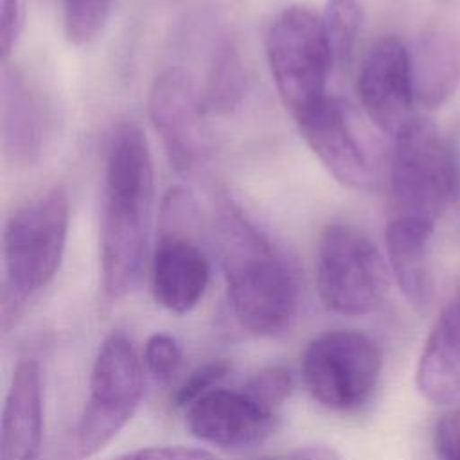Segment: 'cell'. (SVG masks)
I'll return each mask as SVG.
<instances>
[{
    "instance_id": "11",
    "label": "cell",
    "mask_w": 460,
    "mask_h": 460,
    "mask_svg": "<svg viewBox=\"0 0 460 460\" xmlns=\"http://www.w3.org/2000/svg\"><path fill=\"white\" fill-rule=\"evenodd\" d=\"M358 93L368 119L386 135L395 137L415 119L411 59L399 38H379L368 49L358 74Z\"/></svg>"
},
{
    "instance_id": "10",
    "label": "cell",
    "mask_w": 460,
    "mask_h": 460,
    "mask_svg": "<svg viewBox=\"0 0 460 460\" xmlns=\"http://www.w3.org/2000/svg\"><path fill=\"white\" fill-rule=\"evenodd\" d=\"M295 122L305 144L336 181L358 192L377 187L376 162L340 101L327 95L296 115Z\"/></svg>"
},
{
    "instance_id": "26",
    "label": "cell",
    "mask_w": 460,
    "mask_h": 460,
    "mask_svg": "<svg viewBox=\"0 0 460 460\" xmlns=\"http://www.w3.org/2000/svg\"><path fill=\"white\" fill-rule=\"evenodd\" d=\"M27 0H0V45L2 59H7L20 32L25 18Z\"/></svg>"
},
{
    "instance_id": "19",
    "label": "cell",
    "mask_w": 460,
    "mask_h": 460,
    "mask_svg": "<svg viewBox=\"0 0 460 460\" xmlns=\"http://www.w3.org/2000/svg\"><path fill=\"white\" fill-rule=\"evenodd\" d=\"M243 59L237 47L230 40H221L210 58L201 101L207 110L228 113L234 110L246 84Z\"/></svg>"
},
{
    "instance_id": "27",
    "label": "cell",
    "mask_w": 460,
    "mask_h": 460,
    "mask_svg": "<svg viewBox=\"0 0 460 460\" xmlns=\"http://www.w3.org/2000/svg\"><path fill=\"white\" fill-rule=\"evenodd\" d=\"M435 447L442 460H460V408L444 413L437 420Z\"/></svg>"
},
{
    "instance_id": "12",
    "label": "cell",
    "mask_w": 460,
    "mask_h": 460,
    "mask_svg": "<svg viewBox=\"0 0 460 460\" xmlns=\"http://www.w3.org/2000/svg\"><path fill=\"white\" fill-rule=\"evenodd\" d=\"M185 426L205 444L241 449L273 435L279 428V413L261 406L243 388L216 386L185 410Z\"/></svg>"
},
{
    "instance_id": "4",
    "label": "cell",
    "mask_w": 460,
    "mask_h": 460,
    "mask_svg": "<svg viewBox=\"0 0 460 460\" xmlns=\"http://www.w3.org/2000/svg\"><path fill=\"white\" fill-rule=\"evenodd\" d=\"M394 216L431 225L460 198V151L433 122L415 117L394 137L390 162Z\"/></svg>"
},
{
    "instance_id": "20",
    "label": "cell",
    "mask_w": 460,
    "mask_h": 460,
    "mask_svg": "<svg viewBox=\"0 0 460 460\" xmlns=\"http://www.w3.org/2000/svg\"><path fill=\"white\" fill-rule=\"evenodd\" d=\"M320 18L332 63L340 66L354 52L363 22L361 5L356 0H327Z\"/></svg>"
},
{
    "instance_id": "9",
    "label": "cell",
    "mask_w": 460,
    "mask_h": 460,
    "mask_svg": "<svg viewBox=\"0 0 460 460\" xmlns=\"http://www.w3.org/2000/svg\"><path fill=\"white\" fill-rule=\"evenodd\" d=\"M151 122L171 165L190 174L210 155L205 104L181 68H167L151 84L147 97Z\"/></svg>"
},
{
    "instance_id": "3",
    "label": "cell",
    "mask_w": 460,
    "mask_h": 460,
    "mask_svg": "<svg viewBox=\"0 0 460 460\" xmlns=\"http://www.w3.org/2000/svg\"><path fill=\"white\" fill-rule=\"evenodd\" d=\"M68 221V198L59 187L32 198L5 221L2 237V327L5 331L25 304L56 277L66 248Z\"/></svg>"
},
{
    "instance_id": "18",
    "label": "cell",
    "mask_w": 460,
    "mask_h": 460,
    "mask_svg": "<svg viewBox=\"0 0 460 460\" xmlns=\"http://www.w3.org/2000/svg\"><path fill=\"white\" fill-rule=\"evenodd\" d=\"M415 101L426 110L444 106L460 86V34L449 27L424 31L410 50Z\"/></svg>"
},
{
    "instance_id": "13",
    "label": "cell",
    "mask_w": 460,
    "mask_h": 460,
    "mask_svg": "<svg viewBox=\"0 0 460 460\" xmlns=\"http://www.w3.org/2000/svg\"><path fill=\"white\" fill-rule=\"evenodd\" d=\"M210 280V261L190 234H160L151 257V291L164 309L190 313Z\"/></svg>"
},
{
    "instance_id": "24",
    "label": "cell",
    "mask_w": 460,
    "mask_h": 460,
    "mask_svg": "<svg viewBox=\"0 0 460 460\" xmlns=\"http://www.w3.org/2000/svg\"><path fill=\"white\" fill-rule=\"evenodd\" d=\"M228 370H230V365L225 359H212L199 365L178 386L172 397L174 406L187 410L192 402H196L207 392L214 390L219 385V381L228 374Z\"/></svg>"
},
{
    "instance_id": "2",
    "label": "cell",
    "mask_w": 460,
    "mask_h": 460,
    "mask_svg": "<svg viewBox=\"0 0 460 460\" xmlns=\"http://www.w3.org/2000/svg\"><path fill=\"white\" fill-rule=\"evenodd\" d=\"M214 244L235 320L257 336L288 332L300 296L286 257L230 201L216 214Z\"/></svg>"
},
{
    "instance_id": "6",
    "label": "cell",
    "mask_w": 460,
    "mask_h": 460,
    "mask_svg": "<svg viewBox=\"0 0 460 460\" xmlns=\"http://www.w3.org/2000/svg\"><path fill=\"white\" fill-rule=\"evenodd\" d=\"M388 264L372 239L350 223H329L316 248V286L323 305L343 316L376 311L390 284Z\"/></svg>"
},
{
    "instance_id": "8",
    "label": "cell",
    "mask_w": 460,
    "mask_h": 460,
    "mask_svg": "<svg viewBox=\"0 0 460 460\" xmlns=\"http://www.w3.org/2000/svg\"><path fill=\"white\" fill-rule=\"evenodd\" d=\"M383 358L377 343L356 329L314 336L302 356V379L311 397L332 411H354L376 392Z\"/></svg>"
},
{
    "instance_id": "21",
    "label": "cell",
    "mask_w": 460,
    "mask_h": 460,
    "mask_svg": "<svg viewBox=\"0 0 460 460\" xmlns=\"http://www.w3.org/2000/svg\"><path fill=\"white\" fill-rule=\"evenodd\" d=\"M113 0H65L63 31L72 45L92 43L104 29Z\"/></svg>"
},
{
    "instance_id": "23",
    "label": "cell",
    "mask_w": 460,
    "mask_h": 460,
    "mask_svg": "<svg viewBox=\"0 0 460 460\" xmlns=\"http://www.w3.org/2000/svg\"><path fill=\"white\" fill-rule=\"evenodd\" d=\"M181 349L174 336L167 332H155L147 338L144 345L142 361L146 370L153 376V379L165 383L172 379V376L181 367Z\"/></svg>"
},
{
    "instance_id": "14",
    "label": "cell",
    "mask_w": 460,
    "mask_h": 460,
    "mask_svg": "<svg viewBox=\"0 0 460 460\" xmlns=\"http://www.w3.org/2000/svg\"><path fill=\"white\" fill-rule=\"evenodd\" d=\"M0 131L5 158L14 165H32L49 131V113L40 92L23 70L2 59Z\"/></svg>"
},
{
    "instance_id": "15",
    "label": "cell",
    "mask_w": 460,
    "mask_h": 460,
    "mask_svg": "<svg viewBox=\"0 0 460 460\" xmlns=\"http://www.w3.org/2000/svg\"><path fill=\"white\" fill-rule=\"evenodd\" d=\"M43 442V385L34 358H22L2 410L0 460H38Z\"/></svg>"
},
{
    "instance_id": "7",
    "label": "cell",
    "mask_w": 460,
    "mask_h": 460,
    "mask_svg": "<svg viewBox=\"0 0 460 460\" xmlns=\"http://www.w3.org/2000/svg\"><path fill=\"white\" fill-rule=\"evenodd\" d=\"M266 56L277 92L293 119L327 97L334 63L316 13L304 5L282 9L266 34Z\"/></svg>"
},
{
    "instance_id": "25",
    "label": "cell",
    "mask_w": 460,
    "mask_h": 460,
    "mask_svg": "<svg viewBox=\"0 0 460 460\" xmlns=\"http://www.w3.org/2000/svg\"><path fill=\"white\" fill-rule=\"evenodd\" d=\"M113 460H219L212 451L192 446H149L124 453Z\"/></svg>"
},
{
    "instance_id": "28",
    "label": "cell",
    "mask_w": 460,
    "mask_h": 460,
    "mask_svg": "<svg viewBox=\"0 0 460 460\" xmlns=\"http://www.w3.org/2000/svg\"><path fill=\"white\" fill-rule=\"evenodd\" d=\"M289 460H340V456L331 446L313 444L298 447Z\"/></svg>"
},
{
    "instance_id": "22",
    "label": "cell",
    "mask_w": 460,
    "mask_h": 460,
    "mask_svg": "<svg viewBox=\"0 0 460 460\" xmlns=\"http://www.w3.org/2000/svg\"><path fill=\"white\" fill-rule=\"evenodd\" d=\"M241 388L261 406L277 411L293 390V376L282 365H270L255 372Z\"/></svg>"
},
{
    "instance_id": "5",
    "label": "cell",
    "mask_w": 460,
    "mask_h": 460,
    "mask_svg": "<svg viewBox=\"0 0 460 460\" xmlns=\"http://www.w3.org/2000/svg\"><path fill=\"white\" fill-rule=\"evenodd\" d=\"M144 394V361L131 338L110 332L97 349L88 377V395L74 437L77 458L102 451L131 420Z\"/></svg>"
},
{
    "instance_id": "17",
    "label": "cell",
    "mask_w": 460,
    "mask_h": 460,
    "mask_svg": "<svg viewBox=\"0 0 460 460\" xmlns=\"http://www.w3.org/2000/svg\"><path fill=\"white\" fill-rule=\"evenodd\" d=\"M435 225L413 217L392 216L385 228V246L388 268L415 309H424L433 296V273L429 262V244Z\"/></svg>"
},
{
    "instance_id": "16",
    "label": "cell",
    "mask_w": 460,
    "mask_h": 460,
    "mask_svg": "<svg viewBox=\"0 0 460 460\" xmlns=\"http://www.w3.org/2000/svg\"><path fill=\"white\" fill-rule=\"evenodd\" d=\"M415 385L433 404L460 402V286L442 307L424 341Z\"/></svg>"
},
{
    "instance_id": "1",
    "label": "cell",
    "mask_w": 460,
    "mask_h": 460,
    "mask_svg": "<svg viewBox=\"0 0 460 460\" xmlns=\"http://www.w3.org/2000/svg\"><path fill=\"white\" fill-rule=\"evenodd\" d=\"M155 171L144 131L120 122L108 144L99 232L101 284L108 300L129 295L140 282L149 246Z\"/></svg>"
}]
</instances>
